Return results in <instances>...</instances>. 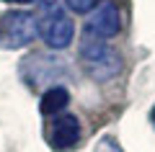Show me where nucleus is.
I'll return each instance as SVG.
<instances>
[{"mask_svg":"<svg viewBox=\"0 0 155 152\" xmlns=\"http://www.w3.org/2000/svg\"><path fill=\"white\" fill-rule=\"evenodd\" d=\"M21 75L28 85H47L65 75V62L49 54H34L21 65Z\"/></svg>","mask_w":155,"mask_h":152,"instance_id":"obj_5","label":"nucleus"},{"mask_svg":"<svg viewBox=\"0 0 155 152\" xmlns=\"http://www.w3.org/2000/svg\"><path fill=\"white\" fill-rule=\"evenodd\" d=\"M122 31V16H119V8L114 3H101L85 18V36L91 39H101V41H109L116 34Z\"/></svg>","mask_w":155,"mask_h":152,"instance_id":"obj_4","label":"nucleus"},{"mask_svg":"<svg viewBox=\"0 0 155 152\" xmlns=\"http://www.w3.org/2000/svg\"><path fill=\"white\" fill-rule=\"evenodd\" d=\"M47 139H49L52 150H57V152H70L72 147H78V142H80V121H78V116H72V114L54 116L49 124Z\"/></svg>","mask_w":155,"mask_h":152,"instance_id":"obj_6","label":"nucleus"},{"mask_svg":"<svg viewBox=\"0 0 155 152\" xmlns=\"http://www.w3.org/2000/svg\"><path fill=\"white\" fill-rule=\"evenodd\" d=\"M5 3H13V5H31V3H41V0H5Z\"/></svg>","mask_w":155,"mask_h":152,"instance_id":"obj_10","label":"nucleus"},{"mask_svg":"<svg viewBox=\"0 0 155 152\" xmlns=\"http://www.w3.org/2000/svg\"><path fill=\"white\" fill-rule=\"evenodd\" d=\"M153 124H155V111H153Z\"/></svg>","mask_w":155,"mask_h":152,"instance_id":"obj_11","label":"nucleus"},{"mask_svg":"<svg viewBox=\"0 0 155 152\" xmlns=\"http://www.w3.org/2000/svg\"><path fill=\"white\" fill-rule=\"evenodd\" d=\"M39 36V21L28 11H8L0 16V47L23 49Z\"/></svg>","mask_w":155,"mask_h":152,"instance_id":"obj_3","label":"nucleus"},{"mask_svg":"<svg viewBox=\"0 0 155 152\" xmlns=\"http://www.w3.org/2000/svg\"><path fill=\"white\" fill-rule=\"evenodd\" d=\"M39 21V36L49 49H67L75 39V23L67 16L60 0H44V11Z\"/></svg>","mask_w":155,"mask_h":152,"instance_id":"obj_2","label":"nucleus"},{"mask_svg":"<svg viewBox=\"0 0 155 152\" xmlns=\"http://www.w3.org/2000/svg\"><path fill=\"white\" fill-rule=\"evenodd\" d=\"M65 5L72 13H91L96 5H101V0H65Z\"/></svg>","mask_w":155,"mask_h":152,"instance_id":"obj_8","label":"nucleus"},{"mask_svg":"<svg viewBox=\"0 0 155 152\" xmlns=\"http://www.w3.org/2000/svg\"><path fill=\"white\" fill-rule=\"evenodd\" d=\"M80 65H83L85 75L93 77L96 82H109L122 72L124 60L111 44L85 36L80 41Z\"/></svg>","mask_w":155,"mask_h":152,"instance_id":"obj_1","label":"nucleus"},{"mask_svg":"<svg viewBox=\"0 0 155 152\" xmlns=\"http://www.w3.org/2000/svg\"><path fill=\"white\" fill-rule=\"evenodd\" d=\"M96 152H122V150H119V144H116L114 139H104V142L98 144V150H96Z\"/></svg>","mask_w":155,"mask_h":152,"instance_id":"obj_9","label":"nucleus"},{"mask_svg":"<svg viewBox=\"0 0 155 152\" xmlns=\"http://www.w3.org/2000/svg\"><path fill=\"white\" fill-rule=\"evenodd\" d=\"M70 103V90L62 85H49L41 93V101H39V111L44 116H60L62 111Z\"/></svg>","mask_w":155,"mask_h":152,"instance_id":"obj_7","label":"nucleus"}]
</instances>
